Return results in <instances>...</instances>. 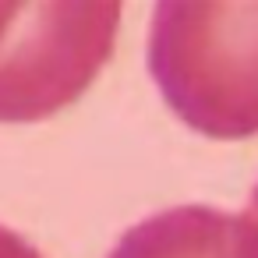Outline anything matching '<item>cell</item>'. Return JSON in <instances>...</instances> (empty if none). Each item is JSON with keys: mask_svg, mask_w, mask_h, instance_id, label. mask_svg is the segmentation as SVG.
<instances>
[{"mask_svg": "<svg viewBox=\"0 0 258 258\" xmlns=\"http://www.w3.org/2000/svg\"><path fill=\"white\" fill-rule=\"evenodd\" d=\"M149 75L198 135L226 142L258 135V4H159Z\"/></svg>", "mask_w": 258, "mask_h": 258, "instance_id": "obj_1", "label": "cell"}, {"mask_svg": "<svg viewBox=\"0 0 258 258\" xmlns=\"http://www.w3.org/2000/svg\"><path fill=\"white\" fill-rule=\"evenodd\" d=\"M120 4L0 0V120H43L75 103L117 43Z\"/></svg>", "mask_w": 258, "mask_h": 258, "instance_id": "obj_2", "label": "cell"}, {"mask_svg": "<svg viewBox=\"0 0 258 258\" xmlns=\"http://www.w3.org/2000/svg\"><path fill=\"white\" fill-rule=\"evenodd\" d=\"M110 258H258V230L244 212L177 205L131 226Z\"/></svg>", "mask_w": 258, "mask_h": 258, "instance_id": "obj_3", "label": "cell"}, {"mask_svg": "<svg viewBox=\"0 0 258 258\" xmlns=\"http://www.w3.org/2000/svg\"><path fill=\"white\" fill-rule=\"evenodd\" d=\"M0 258H43V254H39L22 233L0 226Z\"/></svg>", "mask_w": 258, "mask_h": 258, "instance_id": "obj_4", "label": "cell"}, {"mask_svg": "<svg viewBox=\"0 0 258 258\" xmlns=\"http://www.w3.org/2000/svg\"><path fill=\"white\" fill-rule=\"evenodd\" d=\"M244 216L254 223V230H258V184H254V191H251V198H247V209H244Z\"/></svg>", "mask_w": 258, "mask_h": 258, "instance_id": "obj_5", "label": "cell"}]
</instances>
